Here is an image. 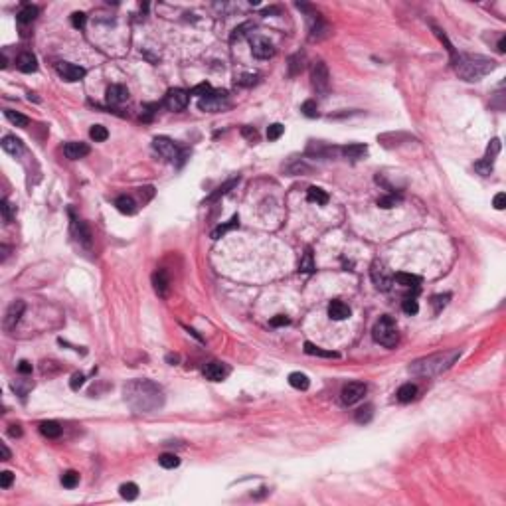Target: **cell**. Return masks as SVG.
I'll return each instance as SVG.
<instances>
[{"instance_id": "obj_1", "label": "cell", "mask_w": 506, "mask_h": 506, "mask_svg": "<svg viewBox=\"0 0 506 506\" xmlns=\"http://www.w3.org/2000/svg\"><path fill=\"white\" fill-rule=\"evenodd\" d=\"M123 397L135 414H153L164 406L162 388L150 380H131L123 386Z\"/></svg>"}, {"instance_id": "obj_2", "label": "cell", "mask_w": 506, "mask_h": 506, "mask_svg": "<svg viewBox=\"0 0 506 506\" xmlns=\"http://www.w3.org/2000/svg\"><path fill=\"white\" fill-rule=\"evenodd\" d=\"M461 356V350L459 348H453V350H443V352H437V354H431V356H425V358H419L415 362H412V366L408 368L414 376H421V378H433V376H439L443 372H447L455 362L459 360Z\"/></svg>"}, {"instance_id": "obj_3", "label": "cell", "mask_w": 506, "mask_h": 506, "mask_svg": "<svg viewBox=\"0 0 506 506\" xmlns=\"http://www.w3.org/2000/svg\"><path fill=\"white\" fill-rule=\"evenodd\" d=\"M496 68V62L484 56H471V54H459V60L455 64L457 75L465 81H479L486 73H490Z\"/></svg>"}, {"instance_id": "obj_4", "label": "cell", "mask_w": 506, "mask_h": 506, "mask_svg": "<svg viewBox=\"0 0 506 506\" xmlns=\"http://www.w3.org/2000/svg\"><path fill=\"white\" fill-rule=\"evenodd\" d=\"M372 336L378 344H382L386 348H393L399 342V332H397V326L391 317H380L372 328Z\"/></svg>"}, {"instance_id": "obj_5", "label": "cell", "mask_w": 506, "mask_h": 506, "mask_svg": "<svg viewBox=\"0 0 506 506\" xmlns=\"http://www.w3.org/2000/svg\"><path fill=\"white\" fill-rule=\"evenodd\" d=\"M153 148L157 150L161 157H164L166 161H172V162L178 161V164H182V162L186 161V155H188L186 150H180V148L174 144V140H170L168 137H157V138L153 140Z\"/></svg>"}, {"instance_id": "obj_6", "label": "cell", "mask_w": 506, "mask_h": 506, "mask_svg": "<svg viewBox=\"0 0 506 506\" xmlns=\"http://www.w3.org/2000/svg\"><path fill=\"white\" fill-rule=\"evenodd\" d=\"M311 79H313V87L317 89V93L326 95L330 89V73L324 62H315L311 68Z\"/></svg>"}, {"instance_id": "obj_7", "label": "cell", "mask_w": 506, "mask_h": 506, "mask_svg": "<svg viewBox=\"0 0 506 506\" xmlns=\"http://www.w3.org/2000/svg\"><path fill=\"white\" fill-rule=\"evenodd\" d=\"M198 107H200L202 111H208V113H218V111L230 107V103H228V93H226V91H212L208 97H204V99L198 101Z\"/></svg>"}, {"instance_id": "obj_8", "label": "cell", "mask_w": 506, "mask_h": 506, "mask_svg": "<svg viewBox=\"0 0 506 506\" xmlns=\"http://www.w3.org/2000/svg\"><path fill=\"white\" fill-rule=\"evenodd\" d=\"M366 390H368V388H366V384H362V382H350V384H346V386L342 388L340 399H342L344 406H354V403H358V401L364 397Z\"/></svg>"}, {"instance_id": "obj_9", "label": "cell", "mask_w": 506, "mask_h": 506, "mask_svg": "<svg viewBox=\"0 0 506 506\" xmlns=\"http://www.w3.org/2000/svg\"><path fill=\"white\" fill-rule=\"evenodd\" d=\"M251 52H253V56L259 58V60H269V58L275 56V47H273V44L267 38L255 36L251 40Z\"/></svg>"}, {"instance_id": "obj_10", "label": "cell", "mask_w": 506, "mask_h": 506, "mask_svg": "<svg viewBox=\"0 0 506 506\" xmlns=\"http://www.w3.org/2000/svg\"><path fill=\"white\" fill-rule=\"evenodd\" d=\"M24 309H26L24 300H14V302H10V307H8L6 315H4V322H2L4 330L16 328V324L20 322V319H22V315H24Z\"/></svg>"}, {"instance_id": "obj_11", "label": "cell", "mask_w": 506, "mask_h": 506, "mask_svg": "<svg viewBox=\"0 0 506 506\" xmlns=\"http://www.w3.org/2000/svg\"><path fill=\"white\" fill-rule=\"evenodd\" d=\"M164 105L170 109V111H182L186 105H188V93L184 89H170L164 97Z\"/></svg>"}, {"instance_id": "obj_12", "label": "cell", "mask_w": 506, "mask_h": 506, "mask_svg": "<svg viewBox=\"0 0 506 506\" xmlns=\"http://www.w3.org/2000/svg\"><path fill=\"white\" fill-rule=\"evenodd\" d=\"M370 275H372V281H374V285H376L378 289H382V291H390V289H391L393 277H390V275L386 273V267H384L380 261H374Z\"/></svg>"}, {"instance_id": "obj_13", "label": "cell", "mask_w": 506, "mask_h": 506, "mask_svg": "<svg viewBox=\"0 0 506 506\" xmlns=\"http://www.w3.org/2000/svg\"><path fill=\"white\" fill-rule=\"evenodd\" d=\"M58 73L66 79V81H81L85 77V69L81 66H75V64H68V62H62L56 66Z\"/></svg>"}, {"instance_id": "obj_14", "label": "cell", "mask_w": 506, "mask_h": 506, "mask_svg": "<svg viewBox=\"0 0 506 506\" xmlns=\"http://www.w3.org/2000/svg\"><path fill=\"white\" fill-rule=\"evenodd\" d=\"M89 153H91V148H89V144H85V142L71 140V142H68V144L64 146V155H66L69 161H79V159L87 157Z\"/></svg>"}, {"instance_id": "obj_15", "label": "cell", "mask_w": 506, "mask_h": 506, "mask_svg": "<svg viewBox=\"0 0 506 506\" xmlns=\"http://www.w3.org/2000/svg\"><path fill=\"white\" fill-rule=\"evenodd\" d=\"M153 287H155V293H157L159 297H166V295H168L170 279H168L166 269H157V271L153 273Z\"/></svg>"}, {"instance_id": "obj_16", "label": "cell", "mask_w": 506, "mask_h": 506, "mask_svg": "<svg viewBox=\"0 0 506 506\" xmlns=\"http://www.w3.org/2000/svg\"><path fill=\"white\" fill-rule=\"evenodd\" d=\"M328 34H330V26H328L319 14H315V22H313V26H311L309 40H311V42H321V40H324Z\"/></svg>"}, {"instance_id": "obj_17", "label": "cell", "mask_w": 506, "mask_h": 506, "mask_svg": "<svg viewBox=\"0 0 506 506\" xmlns=\"http://www.w3.org/2000/svg\"><path fill=\"white\" fill-rule=\"evenodd\" d=\"M204 376L208 380H212V382H222L228 376V368L224 364H220V362H210V364L204 366Z\"/></svg>"}, {"instance_id": "obj_18", "label": "cell", "mask_w": 506, "mask_h": 506, "mask_svg": "<svg viewBox=\"0 0 506 506\" xmlns=\"http://www.w3.org/2000/svg\"><path fill=\"white\" fill-rule=\"evenodd\" d=\"M129 99V89L125 85H111L107 89V101L111 105H121Z\"/></svg>"}, {"instance_id": "obj_19", "label": "cell", "mask_w": 506, "mask_h": 506, "mask_svg": "<svg viewBox=\"0 0 506 506\" xmlns=\"http://www.w3.org/2000/svg\"><path fill=\"white\" fill-rule=\"evenodd\" d=\"M328 317L332 321H344L350 317V307L342 300H332L328 305Z\"/></svg>"}, {"instance_id": "obj_20", "label": "cell", "mask_w": 506, "mask_h": 506, "mask_svg": "<svg viewBox=\"0 0 506 506\" xmlns=\"http://www.w3.org/2000/svg\"><path fill=\"white\" fill-rule=\"evenodd\" d=\"M16 68L22 71V73H34L38 69V60L30 54V52H24L16 58Z\"/></svg>"}, {"instance_id": "obj_21", "label": "cell", "mask_w": 506, "mask_h": 506, "mask_svg": "<svg viewBox=\"0 0 506 506\" xmlns=\"http://www.w3.org/2000/svg\"><path fill=\"white\" fill-rule=\"evenodd\" d=\"M73 235H75V239H77L81 245H85V247L91 245V231H89V228H87L85 222L73 220Z\"/></svg>"}, {"instance_id": "obj_22", "label": "cell", "mask_w": 506, "mask_h": 506, "mask_svg": "<svg viewBox=\"0 0 506 506\" xmlns=\"http://www.w3.org/2000/svg\"><path fill=\"white\" fill-rule=\"evenodd\" d=\"M2 148H4V153H8V155H12V157H18V155H22V150H24V144H22V140L20 138H16L14 135H6L4 138H2Z\"/></svg>"}, {"instance_id": "obj_23", "label": "cell", "mask_w": 506, "mask_h": 506, "mask_svg": "<svg viewBox=\"0 0 506 506\" xmlns=\"http://www.w3.org/2000/svg\"><path fill=\"white\" fill-rule=\"evenodd\" d=\"M366 153H368V146H366V144H360V142H354V144H346V146H342V155H344L346 159H352V161L362 159Z\"/></svg>"}, {"instance_id": "obj_24", "label": "cell", "mask_w": 506, "mask_h": 506, "mask_svg": "<svg viewBox=\"0 0 506 506\" xmlns=\"http://www.w3.org/2000/svg\"><path fill=\"white\" fill-rule=\"evenodd\" d=\"M305 62H307V58H305V54H295V56H291L289 58V64H287V69H289V75L291 77H295V75H299L302 69H305Z\"/></svg>"}, {"instance_id": "obj_25", "label": "cell", "mask_w": 506, "mask_h": 506, "mask_svg": "<svg viewBox=\"0 0 506 506\" xmlns=\"http://www.w3.org/2000/svg\"><path fill=\"white\" fill-rule=\"evenodd\" d=\"M115 206H117V210L121 214H127V216H133L137 212V204H135V200L131 196H119L115 200Z\"/></svg>"}, {"instance_id": "obj_26", "label": "cell", "mask_w": 506, "mask_h": 506, "mask_svg": "<svg viewBox=\"0 0 506 506\" xmlns=\"http://www.w3.org/2000/svg\"><path fill=\"white\" fill-rule=\"evenodd\" d=\"M38 6H32V4H26L18 14H16V20H18V24L20 26H24V24H32L34 20H36V16H38Z\"/></svg>"}, {"instance_id": "obj_27", "label": "cell", "mask_w": 506, "mask_h": 506, "mask_svg": "<svg viewBox=\"0 0 506 506\" xmlns=\"http://www.w3.org/2000/svg\"><path fill=\"white\" fill-rule=\"evenodd\" d=\"M393 281L397 283V285H401V287H419L421 285V277H417V275H412V273H395L393 275Z\"/></svg>"}, {"instance_id": "obj_28", "label": "cell", "mask_w": 506, "mask_h": 506, "mask_svg": "<svg viewBox=\"0 0 506 506\" xmlns=\"http://www.w3.org/2000/svg\"><path fill=\"white\" fill-rule=\"evenodd\" d=\"M40 433L47 439H56L62 435V425L58 421H44L40 423Z\"/></svg>"}, {"instance_id": "obj_29", "label": "cell", "mask_w": 506, "mask_h": 506, "mask_svg": "<svg viewBox=\"0 0 506 506\" xmlns=\"http://www.w3.org/2000/svg\"><path fill=\"white\" fill-rule=\"evenodd\" d=\"M307 200L313 202V204H317V206H324L328 202V194L319 186H311L309 192H307Z\"/></svg>"}, {"instance_id": "obj_30", "label": "cell", "mask_w": 506, "mask_h": 506, "mask_svg": "<svg viewBox=\"0 0 506 506\" xmlns=\"http://www.w3.org/2000/svg\"><path fill=\"white\" fill-rule=\"evenodd\" d=\"M415 393H417V388H415L414 384H403V386L397 390L395 397H397V401H401V403H408V401H412V399L415 397Z\"/></svg>"}, {"instance_id": "obj_31", "label": "cell", "mask_w": 506, "mask_h": 506, "mask_svg": "<svg viewBox=\"0 0 506 506\" xmlns=\"http://www.w3.org/2000/svg\"><path fill=\"white\" fill-rule=\"evenodd\" d=\"M289 384H291L295 390H307V388H309V384H311V380H309V376H307V374L293 372V374H289Z\"/></svg>"}, {"instance_id": "obj_32", "label": "cell", "mask_w": 506, "mask_h": 506, "mask_svg": "<svg viewBox=\"0 0 506 506\" xmlns=\"http://www.w3.org/2000/svg\"><path fill=\"white\" fill-rule=\"evenodd\" d=\"M305 352L311 354V356H321V358H338L336 352H330V350H322L319 346H315L313 342H305Z\"/></svg>"}, {"instance_id": "obj_33", "label": "cell", "mask_w": 506, "mask_h": 506, "mask_svg": "<svg viewBox=\"0 0 506 506\" xmlns=\"http://www.w3.org/2000/svg\"><path fill=\"white\" fill-rule=\"evenodd\" d=\"M239 226V218L237 216H233L230 222H226V224H220L214 231H212V239H220L222 235H226L230 230H233V228H237Z\"/></svg>"}, {"instance_id": "obj_34", "label": "cell", "mask_w": 506, "mask_h": 506, "mask_svg": "<svg viewBox=\"0 0 506 506\" xmlns=\"http://www.w3.org/2000/svg\"><path fill=\"white\" fill-rule=\"evenodd\" d=\"M159 465L164 467V469H176L180 465V459L176 457V455H172V453H162L159 457Z\"/></svg>"}, {"instance_id": "obj_35", "label": "cell", "mask_w": 506, "mask_h": 506, "mask_svg": "<svg viewBox=\"0 0 506 506\" xmlns=\"http://www.w3.org/2000/svg\"><path fill=\"white\" fill-rule=\"evenodd\" d=\"M119 492H121V496L125 500H135L138 496V486L135 483H125V484H121Z\"/></svg>"}, {"instance_id": "obj_36", "label": "cell", "mask_w": 506, "mask_h": 506, "mask_svg": "<svg viewBox=\"0 0 506 506\" xmlns=\"http://www.w3.org/2000/svg\"><path fill=\"white\" fill-rule=\"evenodd\" d=\"M89 137H91L95 142H103V140H107L109 131H107L103 125H93L91 131H89Z\"/></svg>"}, {"instance_id": "obj_37", "label": "cell", "mask_w": 506, "mask_h": 506, "mask_svg": "<svg viewBox=\"0 0 506 506\" xmlns=\"http://www.w3.org/2000/svg\"><path fill=\"white\" fill-rule=\"evenodd\" d=\"M4 117H6L12 125H16V127H26V125H28V117H24L22 113H16V111H12V109H6V111H4Z\"/></svg>"}, {"instance_id": "obj_38", "label": "cell", "mask_w": 506, "mask_h": 506, "mask_svg": "<svg viewBox=\"0 0 506 506\" xmlns=\"http://www.w3.org/2000/svg\"><path fill=\"white\" fill-rule=\"evenodd\" d=\"M449 299H451V295H435L433 299H431V305H433V311H435V315H439L447 305H449Z\"/></svg>"}, {"instance_id": "obj_39", "label": "cell", "mask_w": 506, "mask_h": 506, "mask_svg": "<svg viewBox=\"0 0 506 506\" xmlns=\"http://www.w3.org/2000/svg\"><path fill=\"white\" fill-rule=\"evenodd\" d=\"M299 271H302V273H313V271H315V263H313V251H311V249H307L305 257L300 259Z\"/></svg>"}, {"instance_id": "obj_40", "label": "cell", "mask_w": 506, "mask_h": 506, "mask_svg": "<svg viewBox=\"0 0 506 506\" xmlns=\"http://www.w3.org/2000/svg\"><path fill=\"white\" fill-rule=\"evenodd\" d=\"M62 484H64L66 488H75V486L79 484V473H75V471L64 473V475H62Z\"/></svg>"}, {"instance_id": "obj_41", "label": "cell", "mask_w": 506, "mask_h": 506, "mask_svg": "<svg viewBox=\"0 0 506 506\" xmlns=\"http://www.w3.org/2000/svg\"><path fill=\"white\" fill-rule=\"evenodd\" d=\"M300 111H302V115H305V117H309V119H315V117H319V107H317V103H315L313 99L305 101V103L300 105Z\"/></svg>"}, {"instance_id": "obj_42", "label": "cell", "mask_w": 506, "mask_h": 506, "mask_svg": "<svg viewBox=\"0 0 506 506\" xmlns=\"http://www.w3.org/2000/svg\"><path fill=\"white\" fill-rule=\"evenodd\" d=\"M0 210H2V220H4V224H12V220H14V208L10 206L8 200L0 202Z\"/></svg>"}, {"instance_id": "obj_43", "label": "cell", "mask_w": 506, "mask_h": 506, "mask_svg": "<svg viewBox=\"0 0 506 506\" xmlns=\"http://www.w3.org/2000/svg\"><path fill=\"white\" fill-rule=\"evenodd\" d=\"M372 415H374V408L372 406H364V408H360L356 412V421L358 423H368L372 419Z\"/></svg>"}, {"instance_id": "obj_44", "label": "cell", "mask_w": 506, "mask_h": 506, "mask_svg": "<svg viewBox=\"0 0 506 506\" xmlns=\"http://www.w3.org/2000/svg\"><path fill=\"white\" fill-rule=\"evenodd\" d=\"M285 133V127L281 125V123H273V125H269L267 127V138L269 140H277V138H281V135Z\"/></svg>"}, {"instance_id": "obj_45", "label": "cell", "mask_w": 506, "mask_h": 506, "mask_svg": "<svg viewBox=\"0 0 506 506\" xmlns=\"http://www.w3.org/2000/svg\"><path fill=\"white\" fill-rule=\"evenodd\" d=\"M235 184H237V178H231V180H228L224 186H220V188H218V190H216V192H214V194L208 198V202H214V200H218L220 196H224V194H226L230 188H233Z\"/></svg>"}, {"instance_id": "obj_46", "label": "cell", "mask_w": 506, "mask_h": 506, "mask_svg": "<svg viewBox=\"0 0 506 506\" xmlns=\"http://www.w3.org/2000/svg\"><path fill=\"white\" fill-rule=\"evenodd\" d=\"M498 150H500V140H498V138L490 140V144H488V148H486V157H484V161L494 162V159H496V155H498Z\"/></svg>"}, {"instance_id": "obj_47", "label": "cell", "mask_w": 506, "mask_h": 506, "mask_svg": "<svg viewBox=\"0 0 506 506\" xmlns=\"http://www.w3.org/2000/svg\"><path fill=\"white\" fill-rule=\"evenodd\" d=\"M212 91H214V89H212V85H210V83H200V85H196V87L192 89V95H196V97H200V99H204V97H208Z\"/></svg>"}, {"instance_id": "obj_48", "label": "cell", "mask_w": 506, "mask_h": 506, "mask_svg": "<svg viewBox=\"0 0 506 506\" xmlns=\"http://www.w3.org/2000/svg\"><path fill=\"white\" fill-rule=\"evenodd\" d=\"M475 170L481 174V176H490V172H492V162H488V161H479V162H475Z\"/></svg>"}, {"instance_id": "obj_49", "label": "cell", "mask_w": 506, "mask_h": 506, "mask_svg": "<svg viewBox=\"0 0 506 506\" xmlns=\"http://www.w3.org/2000/svg\"><path fill=\"white\" fill-rule=\"evenodd\" d=\"M395 204H399V198H397V196H384V198H380V200H378V206H380V208H384V210L393 208Z\"/></svg>"}, {"instance_id": "obj_50", "label": "cell", "mask_w": 506, "mask_h": 506, "mask_svg": "<svg viewBox=\"0 0 506 506\" xmlns=\"http://www.w3.org/2000/svg\"><path fill=\"white\" fill-rule=\"evenodd\" d=\"M417 311H419V305H417L415 299H406V300H403V313H406V315H417Z\"/></svg>"}, {"instance_id": "obj_51", "label": "cell", "mask_w": 506, "mask_h": 506, "mask_svg": "<svg viewBox=\"0 0 506 506\" xmlns=\"http://www.w3.org/2000/svg\"><path fill=\"white\" fill-rule=\"evenodd\" d=\"M311 170V166H307L305 162H295L293 166H287V172L291 174V176H295V174H300V172H309Z\"/></svg>"}, {"instance_id": "obj_52", "label": "cell", "mask_w": 506, "mask_h": 506, "mask_svg": "<svg viewBox=\"0 0 506 506\" xmlns=\"http://www.w3.org/2000/svg\"><path fill=\"white\" fill-rule=\"evenodd\" d=\"M85 22H87V16H85L83 12H73V14H71V24H73V28H83Z\"/></svg>"}, {"instance_id": "obj_53", "label": "cell", "mask_w": 506, "mask_h": 506, "mask_svg": "<svg viewBox=\"0 0 506 506\" xmlns=\"http://www.w3.org/2000/svg\"><path fill=\"white\" fill-rule=\"evenodd\" d=\"M12 481H14V475H12L10 471H2V473H0V486H2V488H8V486L12 484Z\"/></svg>"}, {"instance_id": "obj_54", "label": "cell", "mask_w": 506, "mask_h": 506, "mask_svg": "<svg viewBox=\"0 0 506 506\" xmlns=\"http://www.w3.org/2000/svg\"><path fill=\"white\" fill-rule=\"evenodd\" d=\"M83 382H85V376H83V374H73L69 386H71V390H79V388L83 386Z\"/></svg>"}, {"instance_id": "obj_55", "label": "cell", "mask_w": 506, "mask_h": 506, "mask_svg": "<svg viewBox=\"0 0 506 506\" xmlns=\"http://www.w3.org/2000/svg\"><path fill=\"white\" fill-rule=\"evenodd\" d=\"M241 135H243L245 138H249L251 142H253V140H257V131L253 129V127H243V129H241Z\"/></svg>"}, {"instance_id": "obj_56", "label": "cell", "mask_w": 506, "mask_h": 506, "mask_svg": "<svg viewBox=\"0 0 506 506\" xmlns=\"http://www.w3.org/2000/svg\"><path fill=\"white\" fill-rule=\"evenodd\" d=\"M291 321H289V317H285V315H277V317H273L271 319V326H285V324H289Z\"/></svg>"}, {"instance_id": "obj_57", "label": "cell", "mask_w": 506, "mask_h": 506, "mask_svg": "<svg viewBox=\"0 0 506 506\" xmlns=\"http://www.w3.org/2000/svg\"><path fill=\"white\" fill-rule=\"evenodd\" d=\"M504 206H506V196H504V192H500V194L494 196V208L496 210H504Z\"/></svg>"}, {"instance_id": "obj_58", "label": "cell", "mask_w": 506, "mask_h": 506, "mask_svg": "<svg viewBox=\"0 0 506 506\" xmlns=\"http://www.w3.org/2000/svg\"><path fill=\"white\" fill-rule=\"evenodd\" d=\"M18 372H20V374H32V364H30L28 360H22V362L18 364Z\"/></svg>"}, {"instance_id": "obj_59", "label": "cell", "mask_w": 506, "mask_h": 506, "mask_svg": "<svg viewBox=\"0 0 506 506\" xmlns=\"http://www.w3.org/2000/svg\"><path fill=\"white\" fill-rule=\"evenodd\" d=\"M255 79H257V75H243L241 77V85H251V83H255Z\"/></svg>"}, {"instance_id": "obj_60", "label": "cell", "mask_w": 506, "mask_h": 506, "mask_svg": "<svg viewBox=\"0 0 506 506\" xmlns=\"http://www.w3.org/2000/svg\"><path fill=\"white\" fill-rule=\"evenodd\" d=\"M8 433H10V437H20V435H22V429H20V425H10Z\"/></svg>"}, {"instance_id": "obj_61", "label": "cell", "mask_w": 506, "mask_h": 506, "mask_svg": "<svg viewBox=\"0 0 506 506\" xmlns=\"http://www.w3.org/2000/svg\"><path fill=\"white\" fill-rule=\"evenodd\" d=\"M0 451H2V461H8V459H10V451H8V447H6L4 443L0 445Z\"/></svg>"}, {"instance_id": "obj_62", "label": "cell", "mask_w": 506, "mask_h": 506, "mask_svg": "<svg viewBox=\"0 0 506 506\" xmlns=\"http://www.w3.org/2000/svg\"><path fill=\"white\" fill-rule=\"evenodd\" d=\"M498 52H500V54H504V52H506V38H504V36L498 40Z\"/></svg>"}, {"instance_id": "obj_63", "label": "cell", "mask_w": 506, "mask_h": 506, "mask_svg": "<svg viewBox=\"0 0 506 506\" xmlns=\"http://www.w3.org/2000/svg\"><path fill=\"white\" fill-rule=\"evenodd\" d=\"M178 360H180V358H178V356H176V354H168V356H166V362H170V364H172V366H174V364H176V362H178Z\"/></svg>"}, {"instance_id": "obj_64", "label": "cell", "mask_w": 506, "mask_h": 506, "mask_svg": "<svg viewBox=\"0 0 506 506\" xmlns=\"http://www.w3.org/2000/svg\"><path fill=\"white\" fill-rule=\"evenodd\" d=\"M0 251H2V261H4V259L8 257V251H10V249H8L6 245H2V247H0Z\"/></svg>"}]
</instances>
